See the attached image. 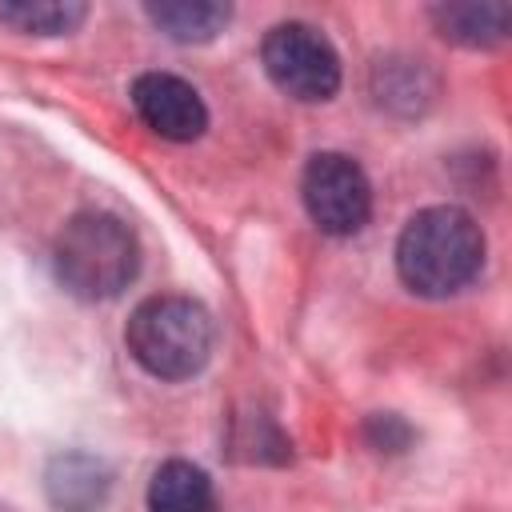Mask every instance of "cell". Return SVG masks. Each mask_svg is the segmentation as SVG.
<instances>
[{"label":"cell","mask_w":512,"mask_h":512,"mask_svg":"<svg viewBox=\"0 0 512 512\" xmlns=\"http://www.w3.org/2000/svg\"><path fill=\"white\" fill-rule=\"evenodd\" d=\"M260 64L268 80L300 104H324L340 88V56L332 40L304 20H284L268 28L260 44Z\"/></svg>","instance_id":"4"},{"label":"cell","mask_w":512,"mask_h":512,"mask_svg":"<svg viewBox=\"0 0 512 512\" xmlns=\"http://www.w3.org/2000/svg\"><path fill=\"white\" fill-rule=\"evenodd\" d=\"M364 440H368L376 452H404V448L412 444V428H408V420L396 416V412H376V416H368V424H364Z\"/></svg>","instance_id":"13"},{"label":"cell","mask_w":512,"mask_h":512,"mask_svg":"<svg viewBox=\"0 0 512 512\" xmlns=\"http://www.w3.org/2000/svg\"><path fill=\"white\" fill-rule=\"evenodd\" d=\"M212 312L192 296H148L132 308L124 344L156 380H188L212 356Z\"/></svg>","instance_id":"3"},{"label":"cell","mask_w":512,"mask_h":512,"mask_svg":"<svg viewBox=\"0 0 512 512\" xmlns=\"http://www.w3.org/2000/svg\"><path fill=\"white\" fill-rule=\"evenodd\" d=\"M484 228L456 204L420 208L396 240V272L404 288L428 300L464 292L484 268Z\"/></svg>","instance_id":"1"},{"label":"cell","mask_w":512,"mask_h":512,"mask_svg":"<svg viewBox=\"0 0 512 512\" xmlns=\"http://www.w3.org/2000/svg\"><path fill=\"white\" fill-rule=\"evenodd\" d=\"M144 16L176 44H208L228 28L232 8L220 0H152Z\"/></svg>","instance_id":"10"},{"label":"cell","mask_w":512,"mask_h":512,"mask_svg":"<svg viewBox=\"0 0 512 512\" xmlns=\"http://www.w3.org/2000/svg\"><path fill=\"white\" fill-rule=\"evenodd\" d=\"M44 496L52 512H104L112 496V468L92 452H56L44 468Z\"/></svg>","instance_id":"7"},{"label":"cell","mask_w":512,"mask_h":512,"mask_svg":"<svg viewBox=\"0 0 512 512\" xmlns=\"http://www.w3.org/2000/svg\"><path fill=\"white\" fill-rule=\"evenodd\" d=\"M148 512H220V504L204 468L168 460L148 480Z\"/></svg>","instance_id":"11"},{"label":"cell","mask_w":512,"mask_h":512,"mask_svg":"<svg viewBox=\"0 0 512 512\" xmlns=\"http://www.w3.org/2000/svg\"><path fill=\"white\" fill-rule=\"evenodd\" d=\"M132 104H136L140 120L156 136L176 140V144L200 140L204 128H208V108H204L200 92L188 80L172 76V72H144V76H136Z\"/></svg>","instance_id":"6"},{"label":"cell","mask_w":512,"mask_h":512,"mask_svg":"<svg viewBox=\"0 0 512 512\" xmlns=\"http://www.w3.org/2000/svg\"><path fill=\"white\" fill-rule=\"evenodd\" d=\"M436 32L460 48H496L512 28V8L500 0L472 4H432L428 8Z\"/></svg>","instance_id":"9"},{"label":"cell","mask_w":512,"mask_h":512,"mask_svg":"<svg viewBox=\"0 0 512 512\" xmlns=\"http://www.w3.org/2000/svg\"><path fill=\"white\" fill-rule=\"evenodd\" d=\"M88 20V4L80 0H4L0 24L28 36H68Z\"/></svg>","instance_id":"12"},{"label":"cell","mask_w":512,"mask_h":512,"mask_svg":"<svg viewBox=\"0 0 512 512\" xmlns=\"http://www.w3.org/2000/svg\"><path fill=\"white\" fill-rule=\"evenodd\" d=\"M308 220L328 236H356L372 216V184L344 152H316L300 176Z\"/></svg>","instance_id":"5"},{"label":"cell","mask_w":512,"mask_h":512,"mask_svg":"<svg viewBox=\"0 0 512 512\" xmlns=\"http://www.w3.org/2000/svg\"><path fill=\"white\" fill-rule=\"evenodd\" d=\"M52 268L76 300H112L140 272V240L112 212H76L52 244Z\"/></svg>","instance_id":"2"},{"label":"cell","mask_w":512,"mask_h":512,"mask_svg":"<svg viewBox=\"0 0 512 512\" xmlns=\"http://www.w3.org/2000/svg\"><path fill=\"white\" fill-rule=\"evenodd\" d=\"M372 96L392 116H420L436 100V72L416 56H384L372 68Z\"/></svg>","instance_id":"8"}]
</instances>
